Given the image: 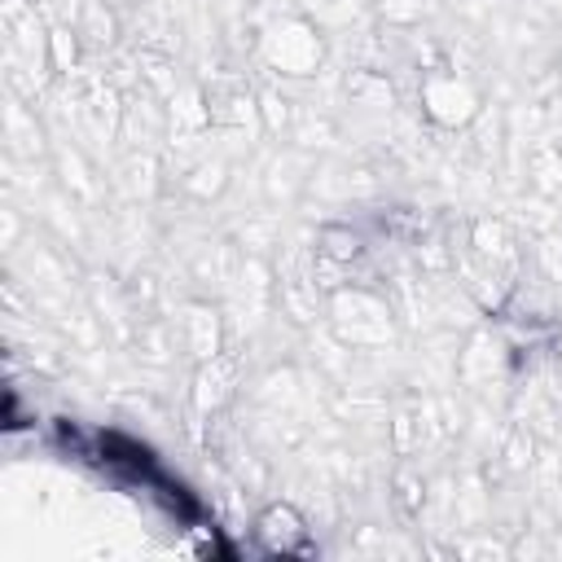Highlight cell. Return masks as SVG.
<instances>
[{
  "label": "cell",
  "mask_w": 562,
  "mask_h": 562,
  "mask_svg": "<svg viewBox=\"0 0 562 562\" xmlns=\"http://www.w3.org/2000/svg\"><path fill=\"white\" fill-rule=\"evenodd\" d=\"M79 35L75 26L66 22H48V57H53V70L57 75H75V61H79Z\"/></svg>",
  "instance_id": "d6986e66"
},
{
  "label": "cell",
  "mask_w": 562,
  "mask_h": 562,
  "mask_svg": "<svg viewBox=\"0 0 562 562\" xmlns=\"http://www.w3.org/2000/svg\"><path fill=\"white\" fill-rule=\"evenodd\" d=\"M294 167H307V162H303L299 154H281V158H272V167H268V180H263L272 198H281V202H285V198H294V193L307 184V176H303V171L294 176Z\"/></svg>",
  "instance_id": "ffe728a7"
},
{
  "label": "cell",
  "mask_w": 562,
  "mask_h": 562,
  "mask_svg": "<svg viewBox=\"0 0 562 562\" xmlns=\"http://www.w3.org/2000/svg\"><path fill=\"white\" fill-rule=\"evenodd\" d=\"M75 35H79V44H83L88 53H110V48L119 44V13H114V4H105V0H83V9H79V18H75Z\"/></svg>",
  "instance_id": "30bf717a"
},
{
  "label": "cell",
  "mask_w": 562,
  "mask_h": 562,
  "mask_svg": "<svg viewBox=\"0 0 562 562\" xmlns=\"http://www.w3.org/2000/svg\"><path fill=\"white\" fill-rule=\"evenodd\" d=\"M549 351H553V373L562 378V329L549 334Z\"/></svg>",
  "instance_id": "d4e9b609"
},
{
  "label": "cell",
  "mask_w": 562,
  "mask_h": 562,
  "mask_svg": "<svg viewBox=\"0 0 562 562\" xmlns=\"http://www.w3.org/2000/svg\"><path fill=\"white\" fill-rule=\"evenodd\" d=\"M501 461H505V470H514V474L531 470V461H536V430H531L527 422H518V426L505 430V439H501Z\"/></svg>",
  "instance_id": "e0dca14e"
},
{
  "label": "cell",
  "mask_w": 562,
  "mask_h": 562,
  "mask_svg": "<svg viewBox=\"0 0 562 562\" xmlns=\"http://www.w3.org/2000/svg\"><path fill=\"white\" fill-rule=\"evenodd\" d=\"M57 171H61V184H66V193H70L75 202H92V198H97L92 167H88V158H83L75 145L57 154Z\"/></svg>",
  "instance_id": "9a60e30c"
},
{
  "label": "cell",
  "mask_w": 562,
  "mask_h": 562,
  "mask_svg": "<svg viewBox=\"0 0 562 562\" xmlns=\"http://www.w3.org/2000/svg\"><path fill=\"white\" fill-rule=\"evenodd\" d=\"M250 536H255V549L268 553V558H312L316 549L307 544L312 536V518L294 505V501H272L255 514L250 522Z\"/></svg>",
  "instance_id": "277c9868"
},
{
  "label": "cell",
  "mask_w": 562,
  "mask_h": 562,
  "mask_svg": "<svg viewBox=\"0 0 562 562\" xmlns=\"http://www.w3.org/2000/svg\"><path fill=\"white\" fill-rule=\"evenodd\" d=\"M176 334H180V347L198 364L224 351V316L211 303H184L180 316H176Z\"/></svg>",
  "instance_id": "8992f818"
},
{
  "label": "cell",
  "mask_w": 562,
  "mask_h": 562,
  "mask_svg": "<svg viewBox=\"0 0 562 562\" xmlns=\"http://www.w3.org/2000/svg\"><path fill=\"white\" fill-rule=\"evenodd\" d=\"M465 246H470L483 263H492V268H501V272L518 277L522 250H518V233H514V224H509L505 215H479V220H470Z\"/></svg>",
  "instance_id": "5b68a950"
},
{
  "label": "cell",
  "mask_w": 562,
  "mask_h": 562,
  "mask_svg": "<svg viewBox=\"0 0 562 562\" xmlns=\"http://www.w3.org/2000/svg\"><path fill=\"white\" fill-rule=\"evenodd\" d=\"M136 347H140V360L162 364V360H167V351H171V338H167V329H162V325H140V329H136Z\"/></svg>",
  "instance_id": "603a6c76"
},
{
  "label": "cell",
  "mask_w": 562,
  "mask_h": 562,
  "mask_svg": "<svg viewBox=\"0 0 562 562\" xmlns=\"http://www.w3.org/2000/svg\"><path fill=\"white\" fill-rule=\"evenodd\" d=\"M237 391V360L233 356H211L198 364V378H193V404L198 413H220Z\"/></svg>",
  "instance_id": "ba28073f"
},
{
  "label": "cell",
  "mask_w": 562,
  "mask_h": 562,
  "mask_svg": "<svg viewBox=\"0 0 562 562\" xmlns=\"http://www.w3.org/2000/svg\"><path fill=\"white\" fill-rule=\"evenodd\" d=\"M4 136H9L13 158H35L44 149V132L35 127V114L22 110L18 101H9V110H4Z\"/></svg>",
  "instance_id": "4fadbf2b"
},
{
  "label": "cell",
  "mask_w": 562,
  "mask_h": 562,
  "mask_svg": "<svg viewBox=\"0 0 562 562\" xmlns=\"http://www.w3.org/2000/svg\"><path fill=\"white\" fill-rule=\"evenodd\" d=\"M505 364H509V347H505L496 334H487V329L470 334L465 351H457V373H461V382H470V386L501 382Z\"/></svg>",
  "instance_id": "52a82bcc"
},
{
  "label": "cell",
  "mask_w": 562,
  "mask_h": 562,
  "mask_svg": "<svg viewBox=\"0 0 562 562\" xmlns=\"http://www.w3.org/2000/svg\"><path fill=\"white\" fill-rule=\"evenodd\" d=\"M391 487H395V509L404 514V518H417L422 509H426V479L413 470V465H400L395 470V479H391Z\"/></svg>",
  "instance_id": "ac0fdd59"
},
{
  "label": "cell",
  "mask_w": 562,
  "mask_h": 562,
  "mask_svg": "<svg viewBox=\"0 0 562 562\" xmlns=\"http://www.w3.org/2000/svg\"><path fill=\"white\" fill-rule=\"evenodd\" d=\"M417 105H422L426 123H435L443 132H465L483 114V88L457 66H426V75L417 83Z\"/></svg>",
  "instance_id": "7a4b0ae2"
},
{
  "label": "cell",
  "mask_w": 562,
  "mask_h": 562,
  "mask_svg": "<svg viewBox=\"0 0 562 562\" xmlns=\"http://www.w3.org/2000/svg\"><path fill=\"white\" fill-rule=\"evenodd\" d=\"M180 184H184V193H189V198L211 202V198H220V193L228 189V162H224V158L202 154V158L189 167V176H184Z\"/></svg>",
  "instance_id": "5bb4252c"
},
{
  "label": "cell",
  "mask_w": 562,
  "mask_h": 562,
  "mask_svg": "<svg viewBox=\"0 0 562 562\" xmlns=\"http://www.w3.org/2000/svg\"><path fill=\"white\" fill-rule=\"evenodd\" d=\"M558 79H562V53H558Z\"/></svg>",
  "instance_id": "484cf974"
},
{
  "label": "cell",
  "mask_w": 562,
  "mask_h": 562,
  "mask_svg": "<svg viewBox=\"0 0 562 562\" xmlns=\"http://www.w3.org/2000/svg\"><path fill=\"white\" fill-rule=\"evenodd\" d=\"M522 162H527V189L536 198L558 202L562 198V140H553V136L531 140Z\"/></svg>",
  "instance_id": "9c48e42d"
},
{
  "label": "cell",
  "mask_w": 562,
  "mask_h": 562,
  "mask_svg": "<svg viewBox=\"0 0 562 562\" xmlns=\"http://www.w3.org/2000/svg\"><path fill=\"white\" fill-rule=\"evenodd\" d=\"M536 263H540L544 281H562V237H553V233H540V246H536Z\"/></svg>",
  "instance_id": "cb8c5ba5"
},
{
  "label": "cell",
  "mask_w": 562,
  "mask_h": 562,
  "mask_svg": "<svg viewBox=\"0 0 562 562\" xmlns=\"http://www.w3.org/2000/svg\"><path fill=\"white\" fill-rule=\"evenodd\" d=\"M255 101H259V123H263V132H285V127H294V105H290V97H285L281 88H263V92H255Z\"/></svg>",
  "instance_id": "44dd1931"
},
{
  "label": "cell",
  "mask_w": 562,
  "mask_h": 562,
  "mask_svg": "<svg viewBox=\"0 0 562 562\" xmlns=\"http://www.w3.org/2000/svg\"><path fill=\"white\" fill-rule=\"evenodd\" d=\"M329 325L351 351H373L395 338V307L369 285H338L329 290Z\"/></svg>",
  "instance_id": "6da1fadb"
},
{
  "label": "cell",
  "mask_w": 562,
  "mask_h": 562,
  "mask_svg": "<svg viewBox=\"0 0 562 562\" xmlns=\"http://www.w3.org/2000/svg\"><path fill=\"white\" fill-rule=\"evenodd\" d=\"M294 140H299L303 149H312V145H329V140H334V123H329L325 114L307 110V114L294 119Z\"/></svg>",
  "instance_id": "7402d4cb"
},
{
  "label": "cell",
  "mask_w": 562,
  "mask_h": 562,
  "mask_svg": "<svg viewBox=\"0 0 562 562\" xmlns=\"http://www.w3.org/2000/svg\"><path fill=\"white\" fill-rule=\"evenodd\" d=\"M154 184H158V158L136 149V154L123 162V171H119V189H123L127 198H149Z\"/></svg>",
  "instance_id": "2e32d148"
},
{
  "label": "cell",
  "mask_w": 562,
  "mask_h": 562,
  "mask_svg": "<svg viewBox=\"0 0 562 562\" xmlns=\"http://www.w3.org/2000/svg\"><path fill=\"white\" fill-rule=\"evenodd\" d=\"M259 57L268 70H281L290 79H312L321 75L325 61V40L307 18H272L259 35Z\"/></svg>",
  "instance_id": "3957f363"
},
{
  "label": "cell",
  "mask_w": 562,
  "mask_h": 562,
  "mask_svg": "<svg viewBox=\"0 0 562 562\" xmlns=\"http://www.w3.org/2000/svg\"><path fill=\"white\" fill-rule=\"evenodd\" d=\"M312 250H316L321 259L338 263V268H356V263L364 259V233L351 228V224H321Z\"/></svg>",
  "instance_id": "7c38bea8"
},
{
  "label": "cell",
  "mask_w": 562,
  "mask_h": 562,
  "mask_svg": "<svg viewBox=\"0 0 562 562\" xmlns=\"http://www.w3.org/2000/svg\"><path fill=\"white\" fill-rule=\"evenodd\" d=\"M342 97H347V105H356L364 114H391V105H395V88L382 70H351L342 79Z\"/></svg>",
  "instance_id": "8fae6325"
}]
</instances>
